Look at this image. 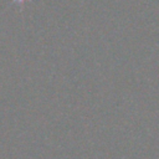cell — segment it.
I'll use <instances>...</instances> for the list:
<instances>
[{
	"instance_id": "cell-1",
	"label": "cell",
	"mask_w": 159,
	"mask_h": 159,
	"mask_svg": "<svg viewBox=\"0 0 159 159\" xmlns=\"http://www.w3.org/2000/svg\"><path fill=\"white\" fill-rule=\"evenodd\" d=\"M24 0H15V2H17V4H21Z\"/></svg>"
}]
</instances>
